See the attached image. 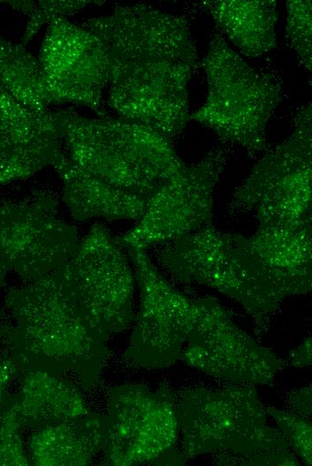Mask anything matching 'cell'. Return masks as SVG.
I'll use <instances>...</instances> for the list:
<instances>
[{
    "label": "cell",
    "mask_w": 312,
    "mask_h": 466,
    "mask_svg": "<svg viewBox=\"0 0 312 466\" xmlns=\"http://www.w3.org/2000/svg\"><path fill=\"white\" fill-rule=\"evenodd\" d=\"M22 427L11 401L0 408V466L30 465L21 435Z\"/></svg>",
    "instance_id": "d4e9b609"
},
{
    "label": "cell",
    "mask_w": 312,
    "mask_h": 466,
    "mask_svg": "<svg viewBox=\"0 0 312 466\" xmlns=\"http://www.w3.org/2000/svg\"><path fill=\"white\" fill-rule=\"evenodd\" d=\"M56 274L80 315L106 336L122 332L133 324L135 278L132 263L102 224L90 229Z\"/></svg>",
    "instance_id": "8992f818"
},
{
    "label": "cell",
    "mask_w": 312,
    "mask_h": 466,
    "mask_svg": "<svg viewBox=\"0 0 312 466\" xmlns=\"http://www.w3.org/2000/svg\"><path fill=\"white\" fill-rule=\"evenodd\" d=\"M4 306L9 320L0 326V340L19 372H48L86 390L97 384L108 337L80 315L56 272L10 289Z\"/></svg>",
    "instance_id": "6da1fadb"
},
{
    "label": "cell",
    "mask_w": 312,
    "mask_h": 466,
    "mask_svg": "<svg viewBox=\"0 0 312 466\" xmlns=\"http://www.w3.org/2000/svg\"><path fill=\"white\" fill-rule=\"evenodd\" d=\"M178 438L177 403L167 384L156 389L121 384L110 390L101 452L105 464H158L176 450Z\"/></svg>",
    "instance_id": "ba28073f"
},
{
    "label": "cell",
    "mask_w": 312,
    "mask_h": 466,
    "mask_svg": "<svg viewBox=\"0 0 312 466\" xmlns=\"http://www.w3.org/2000/svg\"><path fill=\"white\" fill-rule=\"evenodd\" d=\"M311 337L306 338L290 355V364L298 368H304L311 365Z\"/></svg>",
    "instance_id": "83f0119b"
},
{
    "label": "cell",
    "mask_w": 312,
    "mask_h": 466,
    "mask_svg": "<svg viewBox=\"0 0 312 466\" xmlns=\"http://www.w3.org/2000/svg\"><path fill=\"white\" fill-rule=\"evenodd\" d=\"M161 245L159 260L175 279L235 300L259 332L267 329L282 301L257 277L235 233L222 232L211 221Z\"/></svg>",
    "instance_id": "5b68a950"
},
{
    "label": "cell",
    "mask_w": 312,
    "mask_h": 466,
    "mask_svg": "<svg viewBox=\"0 0 312 466\" xmlns=\"http://www.w3.org/2000/svg\"><path fill=\"white\" fill-rule=\"evenodd\" d=\"M286 31L291 46L305 68H312V9L310 0L286 2Z\"/></svg>",
    "instance_id": "cb8c5ba5"
},
{
    "label": "cell",
    "mask_w": 312,
    "mask_h": 466,
    "mask_svg": "<svg viewBox=\"0 0 312 466\" xmlns=\"http://www.w3.org/2000/svg\"><path fill=\"white\" fill-rule=\"evenodd\" d=\"M227 151L213 148L162 185L142 218L117 242L124 248L163 244L212 221L213 194L226 167Z\"/></svg>",
    "instance_id": "7c38bea8"
},
{
    "label": "cell",
    "mask_w": 312,
    "mask_h": 466,
    "mask_svg": "<svg viewBox=\"0 0 312 466\" xmlns=\"http://www.w3.org/2000/svg\"><path fill=\"white\" fill-rule=\"evenodd\" d=\"M0 89L23 106L49 108L38 57L0 35Z\"/></svg>",
    "instance_id": "44dd1931"
},
{
    "label": "cell",
    "mask_w": 312,
    "mask_h": 466,
    "mask_svg": "<svg viewBox=\"0 0 312 466\" xmlns=\"http://www.w3.org/2000/svg\"><path fill=\"white\" fill-rule=\"evenodd\" d=\"M311 104L294 118L290 134L269 150L231 194L228 214L253 215L258 227L311 220Z\"/></svg>",
    "instance_id": "277c9868"
},
{
    "label": "cell",
    "mask_w": 312,
    "mask_h": 466,
    "mask_svg": "<svg viewBox=\"0 0 312 466\" xmlns=\"http://www.w3.org/2000/svg\"><path fill=\"white\" fill-rule=\"evenodd\" d=\"M140 291V306L123 359L134 367L166 368L180 359L198 315L197 299L175 289L157 271L146 249H125Z\"/></svg>",
    "instance_id": "9c48e42d"
},
{
    "label": "cell",
    "mask_w": 312,
    "mask_h": 466,
    "mask_svg": "<svg viewBox=\"0 0 312 466\" xmlns=\"http://www.w3.org/2000/svg\"><path fill=\"white\" fill-rule=\"evenodd\" d=\"M17 372H19L18 368L7 355L0 356V408L5 400L6 391Z\"/></svg>",
    "instance_id": "484cf974"
},
{
    "label": "cell",
    "mask_w": 312,
    "mask_h": 466,
    "mask_svg": "<svg viewBox=\"0 0 312 466\" xmlns=\"http://www.w3.org/2000/svg\"><path fill=\"white\" fill-rule=\"evenodd\" d=\"M53 168L62 183L63 202L76 221L100 218L139 220L149 199L114 187L64 157Z\"/></svg>",
    "instance_id": "e0dca14e"
},
{
    "label": "cell",
    "mask_w": 312,
    "mask_h": 466,
    "mask_svg": "<svg viewBox=\"0 0 312 466\" xmlns=\"http://www.w3.org/2000/svg\"><path fill=\"white\" fill-rule=\"evenodd\" d=\"M81 25L100 39L110 60L198 57L185 17L145 4L119 5Z\"/></svg>",
    "instance_id": "5bb4252c"
},
{
    "label": "cell",
    "mask_w": 312,
    "mask_h": 466,
    "mask_svg": "<svg viewBox=\"0 0 312 466\" xmlns=\"http://www.w3.org/2000/svg\"><path fill=\"white\" fill-rule=\"evenodd\" d=\"M268 416L273 419L289 449H291L306 465L312 463L311 419L291 410L265 407Z\"/></svg>",
    "instance_id": "603a6c76"
},
{
    "label": "cell",
    "mask_w": 312,
    "mask_h": 466,
    "mask_svg": "<svg viewBox=\"0 0 312 466\" xmlns=\"http://www.w3.org/2000/svg\"><path fill=\"white\" fill-rule=\"evenodd\" d=\"M105 415L93 412L34 429L29 441L30 464L83 466L102 452Z\"/></svg>",
    "instance_id": "ac0fdd59"
},
{
    "label": "cell",
    "mask_w": 312,
    "mask_h": 466,
    "mask_svg": "<svg viewBox=\"0 0 312 466\" xmlns=\"http://www.w3.org/2000/svg\"><path fill=\"white\" fill-rule=\"evenodd\" d=\"M203 65L208 93L190 119L250 153L265 151L267 125L281 100L279 83L249 65L218 34Z\"/></svg>",
    "instance_id": "3957f363"
},
{
    "label": "cell",
    "mask_w": 312,
    "mask_h": 466,
    "mask_svg": "<svg viewBox=\"0 0 312 466\" xmlns=\"http://www.w3.org/2000/svg\"><path fill=\"white\" fill-rule=\"evenodd\" d=\"M38 60L50 104H74L100 116L111 77V63L100 39L68 19L47 27Z\"/></svg>",
    "instance_id": "4fadbf2b"
},
{
    "label": "cell",
    "mask_w": 312,
    "mask_h": 466,
    "mask_svg": "<svg viewBox=\"0 0 312 466\" xmlns=\"http://www.w3.org/2000/svg\"><path fill=\"white\" fill-rule=\"evenodd\" d=\"M177 411L185 461L216 454L225 455L224 462L240 464L255 454L290 451L279 429L269 424L252 385L186 391Z\"/></svg>",
    "instance_id": "7a4b0ae2"
},
{
    "label": "cell",
    "mask_w": 312,
    "mask_h": 466,
    "mask_svg": "<svg viewBox=\"0 0 312 466\" xmlns=\"http://www.w3.org/2000/svg\"><path fill=\"white\" fill-rule=\"evenodd\" d=\"M239 241L259 276L282 300L305 295L312 286L311 220L292 226L257 227Z\"/></svg>",
    "instance_id": "2e32d148"
},
{
    "label": "cell",
    "mask_w": 312,
    "mask_h": 466,
    "mask_svg": "<svg viewBox=\"0 0 312 466\" xmlns=\"http://www.w3.org/2000/svg\"><path fill=\"white\" fill-rule=\"evenodd\" d=\"M291 411L311 419V386L302 387L291 398Z\"/></svg>",
    "instance_id": "4316f807"
},
{
    "label": "cell",
    "mask_w": 312,
    "mask_h": 466,
    "mask_svg": "<svg viewBox=\"0 0 312 466\" xmlns=\"http://www.w3.org/2000/svg\"><path fill=\"white\" fill-rule=\"evenodd\" d=\"M198 317L180 359L214 378L236 384H272L282 362L239 328L228 309L210 297L196 298Z\"/></svg>",
    "instance_id": "8fae6325"
},
{
    "label": "cell",
    "mask_w": 312,
    "mask_h": 466,
    "mask_svg": "<svg viewBox=\"0 0 312 466\" xmlns=\"http://www.w3.org/2000/svg\"><path fill=\"white\" fill-rule=\"evenodd\" d=\"M203 5L244 55L260 56L276 47L278 12L274 0L206 1Z\"/></svg>",
    "instance_id": "ffe728a7"
},
{
    "label": "cell",
    "mask_w": 312,
    "mask_h": 466,
    "mask_svg": "<svg viewBox=\"0 0 312 466\" xmlns=\"http://www.w3.org/2000/svg\"><path fill=\"white\" fill-rule=\"evenodd\" d=\"M53 110L22 105L0 89V185L54 167L66 153Z\"/></svg>",
    "instance_id": "9a60e30c"
},
{
    "label": "cell",
    "mask_w": 312,
    "mask_h": 466,
    "mask_svg": "<svg viewBox=\"0 0 312 466\" xmlns=\"http://www.w3.org/2000/svg\"><path fill=\"white\" fill-rule=\"evenodd\" d=\"M79 241L76 228L59 216L49 194L0 203V264L26 283L59 270Z\"/></svg>",
    "instance_id": "30bf717a"
},
{
    "label": "cell",
    "mask_w": 312,
    "mask_h": 466,
    "mask_svg": "<svg viewBox=\"0 0 312 466\" xmlns=\"http://www.w3.org/2000/svg\"><path fill=\"white\" fill-rule=\"evenodd\" d=\"M13 9L28 15L26 28L21 44L26 47L43 26H48L59 19H68L87 5L97 1H4Z\"/></svg>",
    "instance_id": "7402d4cb"
},
{
    "label": "cell",
    "mask_w": 312,
    "mask_h": 466,
    "mask_svg": "<svg viewBox=\"0 0 312 466\" xmlns=\"http://www.w3.org/2000/svg\"><path fill=\"white\" fill-rule=\"evenodd\" d=\"M10 401L22 428L37 429L92 413L77 384L40 370L23 373L19 392Z\"/></svg>",
    "instance_id": "d6986e66"
},
{
    "label": "cell",
    "mask_w": 312,
    "mask_h": 466,
    "mask_svg": "<svg viewBox=\"0 0 312 466\" xmlns=\"http://www.w3.org/2000/svg\"><path fill=\"white\" fill-rule=\"evenodd\" d=\"M106 103L117 117L146 125L171 140L190 120L188 83L198 57L110 60Z\"/></svg>",
    "instance_id": "52a82bcc"
},
{
    "label": "cell",
    "mask_w": 312,
    "mask_h": 466,
    "mask_svg": "<svg viewBox=\"0 0 312 466\" xmlns=\"http://www.w3.org/2000/svg\"><path fill=\"white\" fill-rule=\"evenodd\" d=\"M7 270L0 264V288L4 284Z\"/></svg>",
    "instance_id": "f1b7e54d"
}]
</instances>
